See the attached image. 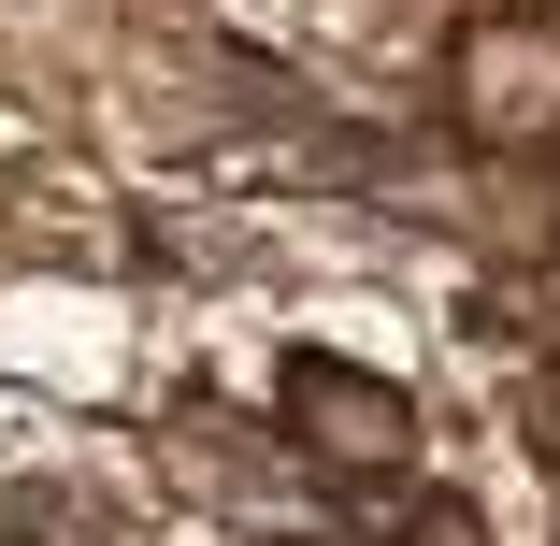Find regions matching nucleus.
<instances>
[{"label":"nucleus","mask_w":560,"mask_h":546,"mask_svg":"<svg viewBox=\"0 0 560 546\" xmlns=\"http://www.w3.org/2000/svg\"><path fill=\"white\" fill-rule=\"evenodd\" d=\"M445 130L475 159H560V15L489 0L445 30Z\"/></svg>","instance_id":"f257e3e1"},{"label":"nucleus","mask_w":560,"mask_h":546,"mask_svg":"<svg viewBox=\"0 0 560 546\" xmlns=\"http://www.w3.org/2000/svg\"><path fill=\"white\" fill-rule=\"evenodd\" d=\"M273 431L346 489V475H402L417 461V388L402 374H374V360H330V346H302L288 374H273Z\"/></svg>","instance_id":"f03ea898"},{"label":"nucleus","mask_w":560,"mask_h":546,"mask_svg":"<svg viewBox=\"0 0 560 546\" xmlns=\"http://www.w3.org/2000/svg\"><path fill=\"white\" fill-rule=\"evenodd\" d=\"M388 546H489V518H475V503H445V489H431V503H402V532H388Z\"/></svg>","instance_id":"7ed1b4c3"},{"label":"nucleus","mask_w":560,"mask_h":546,"mask_svg":"<svg viewBox=\"0 0 560 546\" xmlns=\"http://www.w3.org/2000/svg\"><path fill=\"white\" fill-rule=\"evenodd\" d=\"M517 431H532V461H546V475H560V360H546V374H532V388H517Z\"/></svg>","instance_id":"20e7f679"}]
</instances>
